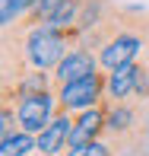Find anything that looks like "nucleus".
<instances>
[{"mask_svg": "<svg viewBox=\"0 0 149 156\" xmlns=\"http://www.w3.org/2000/svg\"><path fill=\"white\" fill-rule=\"evenodd\" d=\"M3 35H13V41L19 45V54L29 67H38V70H54L60 64V58L76 45L67 32L54 29V26L41 23V26H32V29H10Z\"/></svg>", "mask_w": 149, "mask_h": 156, "instance_id": "nucleus-1", "label": "nucleus"}, {"mask_svg": "<svg viewBox=\"0 0 149 156\" xmlns=\"http://www.w3.org/2000/svg\"><path fill=\"white\" fill-rule=\"evenodd\" d=\"M105 83H108V70L98 67L95 73L54 89V93H57V108L76 115V112H86V108H92V105H98L105 99Z\"/></svg>", "mask_w": 149, "mask_h": 156, "instance_id": "nucleus-2", "label": "nucleus"}, {"mask_svg": "<svg viewBox=\"0 0 149 156\" xmlns=\"http://www.w3.org/2000/svg\"><path fill=\"white\" fill-rule=\"evenodd\" d=\"M143 121V102H111L105 99V140L111 147H120L137 134V124Z\"/></svg>", "mask_w": 149, "mask_h": 156, "instance_id": "nucleus-3", "label": "nucleus"}, {"mask_svg": "<svg viewBox=\"0 0 149 156\" xmlns=\"http://www.w3.org/2000/svg\"><path fill=\"white\" fill-rule=\"evenodd\" d=\"M16 115H19V131H29L38 137L51 118L57 115V93L54 89H45V93H32L25 99L16 102Z\"/></svg>", "mask_w": 149, "mask_h": 156, "instance_id": "nucleus-4", "label": "nucleus"}, {"mask_svg": "<svg viewBox=\"0 0 149 156\" xmlns=\"http://www.w3.org/2000/svg\"><path fill=\"white\" fill-rule=\"evenodd\" d=\"M95 70H98V54L92 51V48H86V45H73V48L60 58V64L51 70L54 89L67 86V83H73V80H83V76L95 73Z\"/></svg>", "mask_w": 149, "mask_h": 156, "instance_id": "nucleus-5", "label": "nucleus"}, {"mask_svg": "<svg viewBox=\"0 0 149 156\" xmlns=\"http://www.w3.org/2000/svg\"><path fill=\"white\" fill-rule=\"evenodd\" d=\"M45 89H54V76L51 70H38V67H25L19 76L3 83V102L16 105L19 99L32 96V93H45Z\"/></svg>", "mask_w": 149, "mask_h": 156, "instance_id": "nucleus-6", "label": "nucleus"}, {"mask_svg": "<svg viewBox=\"0 0 149 156\" xmlns=\"http://www.w3.org/2000/svg\"><path fill=\"white\" fill-rule=\"evenodd\" d=\"M70 131H73V115L70 112H60L51 118V124L38 134V156H63L70 144Z\"/></svg>", "mask_w": 149, "mask_h": 156, "instance_id": "nucleus-7", "label": "nucleus"}, {"mask_svg": "<svg viewBox=\"0 0 149 156\" xmlns=\"http://www.w3.org/2000/svg\"><path fill=\"white\" fill-rule=\"evenodd\" d=\"M133 89H137V61L108 70L105 99H111V102H130V99H133Z\"/></svg>", "mask_w": 149, "mask_h": 156, "instance_id": "nucleus-8", "label": "nucleus"}, {"mask_svg": "<svg viewBox=\"0 0 149 156\" xmlns=\"http://www.w3.org/2000/svg\"><path fill=\"white\" fill-rule=\"evenodd\" d=\"M38 150V137L29 131H16L13 137L0 140V156H29Z\"/></svg>", "mask_w": 149, "mask_h": 156, "instance_id": "nucleus-9", "label": "nucleus"}, {"mask_svg": "<svg viewBox=\"0 0 149 156\" xmlns=\"http://www.w3.org/2000/svg\"><path fill=\"white\" fill-rule=\"evenodd\" d=\"M63 156H117V150L111 147V140H105V137H98V140H92V144H83V147H70Z\"/></svg>", "mask_w": 149, "mask_h": 156, "instance_id": "nucleus-10", "label": "nucleus"}]
</instances>
